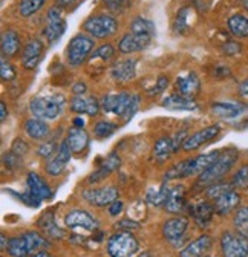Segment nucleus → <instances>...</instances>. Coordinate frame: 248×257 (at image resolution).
<instances>
[{
    "instance_id": "f257e3e1",
    "label": "nucleus",
    "mask_w": 248,
    "mask_h": 257,
    "mask_svg": "<svg viewBox=\"0 0 248 257\" xmlns=\"http://www.w3.org/2000/svg\"><path fill=\"white\" fill-rule=\"evenodd\" d=\"M219 156H221V150H213V152H208V153L198 155L195 158L184 159V161H181V163L175 164L172 169L167 170V173L164 175V179L170 181V179H181V178H189V176L201 175Z\"/></svg>"
},
{
    "instance_id": "f03ea898",
    "label": "nucleus",
    "mask_w": 248,
    "mask_h": 257,
    "mask_svg": "<svg viewBox=\"0 0 248 257\" xmlns=\"http://www.w3.org/2000/svg\"><path fill=\"white\" fill-rule=\"evenodd\" d=\"M239 158V152L236 149H227L221 152V156L214 161V163L199 175L196 185L199 187H210L213 184H218L224 179V176L233 169L236 161Z\"/></svg>"
},
{
    "instance_id": "7ed1b4c3",
    "label": "nucleus",
    "mask_w": 248,
    "mask_h": 257,
    "mask_svg": "<svg viewBox=\"0 0 248 257\" xmlns=\"http://www.w3.org/2000/svg\"><path fill=\"white\" fill-rule=\"evenodd\" d=\"M63 106H65V98L61 95L36 96L29 103V110L36 118L51 121L60 116Z\"/></svg>"
},
{
    "instance_id": "20e7f679",
    "label": "nucleus",
    "mask_w": 248,
    "mask_h": 257,
    "mask_svg": "<svg viewBox=\"0 0 248 257\" xmlns=\"http://www.w3.org/2000/svg\"><path fill=\"white\" fill-rule=\"evenodd\" d=\"M138 240L131 231H118L107 239L109 257H135L138 252Z\"/></svg>"
},
{
    "instance_id": "39448f33",
    "label": "nucleus",
    "mask_w": 248,
    "mask_h": 257,
    "mask_svg": "<svg viewBox=\"0 0 248 257\" xmlns=\"http://www.w3.org/2000/svg\"><path fill=\"white\" fill-rule=\"evenodd\" d=\"M83 29L92 39H109L118 31V23L113 16L98 14L89 17L83 23Z\"/></svg>"
},
{
    "instance_id": "423d86ee",
    "label": "nucleus",
    "mask_w": 248,
    "mask_h": 257,
    "mask_svg": "<svg viewBox=\"0 0 248 257\" xmlns=\"http://www.w3.org/2000/svg\"><path fill=\"white\" fill-rule=\"evenodd\" d=\"M95 46V42L89 34H77L72 37L66 48V58L71 66H81L87 60L92 49Z\"/></svg>"
},
{
    "instance_id": "0eeeda50",
    "label": "nucleus",
    "mask_w": 248,
    "mask_h": 257,
    "mask_svg": "<svg viewBox=\"0 0 248 257\" xmlns=\"http://www.w3.org/2000/svg\"><path fill=\"white\" fill-rule=\"evenodd\" d=\"M187 140V131H181V132H176L175 135L172 137H163L160 138L157 143L153 146V158L155 161H158V163H164L166 159H169L172 155H175L179 147L184 146V141Z\"/></svg>"
},
{
    "instance_id": "6e6552de",
    "label": "nucleus",
    "mask_w": 248,
    "mask_h": 257,
    "mask_svg": "<svg viewBox=\"0 0 248 257\" xmlns=\"http://www.w3.org/2000/svg\"><path fill=\"white\" fill-rule=\"evenodd\" d=\"M219 243L222 257H248V239L237 231H224Z\"/></svg>"
},
{
    "instance_id": "1a4fd4ad",
    "label": "nucleus",
    "mask_w": 248,
    "mask_h": 257,
    "mask_svg": "<svg viewBox=\"0 0 248 257\" xmlns=\"http://www.w3.org/2000/svg\"><path fill=\"white\" fill-rule=\"evenodd\" d=\"M65 31H66V22L63 19V14H61V8L58 5H55L48 11L46 28L43 31V34H45L48 43L52 45L65 34Z\"/></svg>"
},
{
    "instance_id": "9d476101",
    "label": "nucleus",
    "mask_w": 248,
    "mask_h": 257,
    "mask_svg": "<svg viewBox=\"0 0 248 257\" xmlns=\"http://www.w3.org/2000/svg\"><path fill=\"white\" fill-rule=\"evenodd\" d=\"M134 93L129 92H118V93H107L101 100V107L106 113H113L116 116H124L131 106Z\"/></svg>"
},
{
    "instance_id": "9b49d317",
    "label": "nucleus",
    "mask_w": 248,
    "mask_h": 257,
    "mask_svg": "<svg viewBox=\"0 0 248 257\" xmlns=\"http://www.w3.org/2000/svg\"><path fill=\"white\" fill-rule=\"evenodd\" d=\"M83 199L98 208L109 207L113 201L118 199V188L113 185H107L101 188H87L83 191Z\"/></svg>"
},
{
    "instance_id": "f8f14e48",
    "label": "nucleus",
    "mask_w": 248,
    "mask_h": 257,
    "mask_svg": "<svg viewBox=\"0 0 248 257\" xmlns=\"http://www.w3.org/2000/svg\"><path fill=\"white\" fill-rule=\"evenodd\" d=\"M219 134H221V125L219 124H213V125L204 127V128H201V131H198L196 134L187 137V140L184 141L182 150L184 152H195L199 147H202L204 144L213 141Z\"/></svg>"
},
{
    "instance_id": "ddd939ff",
    "label": "nucleus",
    "mask_w": 248,
    "mask_h": 257,
    "mask_svg": "<svg viewBox=\"0 0 248 257\" xmlns=\"http://www.w3.org/2000/svg\"><path fill=\"white\" fill-rule=\"evenodd\" d=\"M245 110H248V107L236 101H216L210 107V112L213 116L219 119H225V121H234L240 118L245 113Z\"/></svg>"
},
{
    "instance_id": "4468645a",
    "label": "nucleus",
    "mask_w": 248,
    "mask_h": 257,
    "mask_svg": "<svg viewBox=\"0 0 248 257\" xmlns=\"http://www.w3.org/2000/svg\"><path fill=\"white\" fill-rule=\"evenodd\" d=\"M189 228V219L184 216H178V217H172L167 219L163 223V237L173 243L178 245V242L184 237V234L187 233Z\"/></svg>"
},
{
    "instance_id": "2eb2a0df",
    "label": "nucleus",
    "mask_w": 248,
    "mask_h": 257,
    "mask_svg": "<svg viewBox=\"0 0 248 257\" xmlns=\"http://www.w3.org/2000/svg\"><path fill=\"white\" fill-rule=\"evenodd\" d=\"M65 225L68 228H83L87 231H95L98 228V220L86 210H72L65 216Z\"/></svg>"
},
{
    "instance_id": "dca6fc26",
    "label": "nucleus",
    "mask_w": 248,
    "mask_h": 257,
    "mask_svg": "<svg viewBox=\"0 0 248 257\" xmlns=\"http://www.w3.org/2000/svg\"><path fill=\"white\" fill-rule=\"evenodd\" d=\"M153 36H147V34H135V32H128L124 34L118 43V51L121 54H134L138 51L146 49L150 42H152Z\"/></svg>"
},
{
    "instance_id": "f3484780",
    "label": "nucleus",
    "mask_w": 248,
    "mask_h": 257,
    "mask_svg": "<svg viewBox=\"0 0 248 257\" xmlns=\"http://www.w3.org/2000/svg\"><path fill=\"white\" fill-rule=\"evenodd\" d=\"M74 152L71 150L68 141H63L60 146H58V152L55 153L54 158H51L46 164V173L51 175V176H58L65 172L66 169V164L69 163L71 159V155Z\"/></svg>"
},
{
    "instance_id": "a211bd4d",
    "label": "nucleus",
    "mask_w": 248,
    "mask_h": 257,
    "mask_svg": "<svg viewBox=\"0 0 248 257\" xmlns=\"http://www.w3.org/2000/svg\"><path fill=\"white\" fill-rule=\"evenodd\" d=\"M137 75V60L135 58H124L116 61L110 68L112 80L118 83H128L134 80Z\"/></svg>"
},
{
    "instance_id": "6ab92c4d",
    "label": "nucleus",
    "mask_w": 248,
    "mask_h": 257,
    "mask_svg": "<svg viewBox=\"0 0 248 257\" xmlns=\"http://www.w3.org/2000/svg\"><path fill=\"white\" fill-rule=\"evenodd\" d=\"M189 211L199 228H208V225L211 223V220L216 214L214 205L208 201H199V202L193 204L189 208Z\"/></svg>"
},
{
    "instance_id": "aec40b11",
    "label": "nucleus",
    "mask_w": 248,
    "mask_h": 257,
    "mask_svg": "<svg viewBox=\"0 0 248 257\" xmlns=\"http://www.w3.org/2000/svg\"><path fill=\"white\" fill-rule=\"evenodd\" d=\"M239 204H240V195L236 191V188L227 190L219 198H216L213 201V205H214V210L218 216L230 214L231 211H234L239 207Z\"/></svg>"
},
{
    "instance_id": "412c9836",
    "label": "nucleus",
    "mask_w": 248,
    "mask_h": 257,
    "mask_svg": "<svg viewBox=\"0 0 248 257\" xmlns=\"http://www.w3.org/2000/svg\"><path fill=\"white\" fill-rule=\"evenodd\" d=\"M100 107H101V103H98L95 96L74 95V98L71 100V110L78 115L95 116L100 112Z\"/></svg>"
},
{
    "instance_id": "4be33fe9",
    "label": "nucleus",
    "mask_w": 248,
    "mask_h": 257,
    "mask_svg": "<svg viewBox=\"0 0 248 257\" xmlns=\"http://www.w3.org/2000/svg\"><path fill=\"white\" fill-rule=\"evenodd\" d=\"M175 86L179 95L187 96V98H195L201 90V80L195 72H189L184 77H178Z\"/></svg>"
},
{
    "instance_id": "5701e85b",
    "label": "nucleus",
    "mask_w": 248,
    "mask_h": 257,
    "mask_svg": "<svg viewBox=\"0 0 248 257\" xmlns=\"http://www.w3.org/2000/svg\"><path fill=\"white\" fill-rule=\"evenodd\" d=\"M45 46L40 40H31L22 52V64L26 69H34L42 60Z\"/></svg>"
},
{
    "instance_id": "b1692460",
    "label": "nucleus",
    "mask_w": 248,
    "mask_h": 257,
    "mask_svg": "<svg viewBox=\"0 0 248 257\" xmlns=\"http://www.w3.org/2000/svg\"><path fill=\"white\" fill-rule=\"evenodd\" d=\"M119 164H121L119 156H118L116 153H109V155L104 158L103 163L98 166V169L89 176V179H87V181H89L90 184L101 182V181H103L106 176H109L112 172L118 170V169H119Z\"/></svg>"
},
{
    "instance_id": "393cba45",
    "label": "nucleus",
    "mask_w": 248,
    "mask_h": 257,
    "mask_svg": "<svg viewBox=\"0 0 248 257\" xmlns=\"http://www.w3.org/2000/svg\"><path fill=\"white\" fill-rule=\"evenodd\" d=\"M26 185H28V190L33 193L34 196H37L40 201H43V199L46 201V199H51L54 196V193H52L51 187L48 185V182L34 172L28 173Z\"/></svg>"
},
{
    "instance_id": "a878e982",
    "label": "nucleus",
    "mask_w": 248,
    "mask_h": 257,
    "mask_svg": "<svg viewBox=\"0 0 248 257\" xmlns=\"http://www.w3.org/2000/svg\"><path fill=\"white\" fill-rule=\"evenodd\" d=\"M185 188L182 185H175L172 188H169V195L164 204V210L172 213V214H178L182 213L185 208Z\"/></svg>"
},
{
    "instance_id": "bb28decb",
    "label": "nucleus",
    "mask_w": 248,
    "mask_h": 257,
    "mask_svg": "<svg viewBox=\"0 0 248 257\" xmlns=\"http://www.w3.org/2000/svg\"><path fill=\"white\" fill-rule=\"evenodd\" d=\"M213 245V239L208 234H202L187 246H184L179 251V257H202Z\"/></svg>"
},
{
    "instance_id": "cd10ccee",
    "label": "nucleus",
    "mask_w": 248,
    "mask_h": 257,
    "mask_svg": "<svg viewBox=\"0 0 248 257\" xmlns=\"http://www.w3.org/2000/svg\"><path fill=\"white\" fill-rule=\"evenodd\" d=\"M66 141H68V144L74 153H83L89 146V134L84 131V127L72 125L68 131Z\"/></svg>"
},
{
    "instance_id": "c85d7f7f",
    "label": "nucleus",
    "mask_w": 248,
    "mask_h": 257,
    "mask_svg": "<svg viewBox=\"0 0 248 257\" xmlns=\"http://www.w3.org/2000/svg\"><path fill=\"white\" fill-rule=\"evenodd\" d=\"M163 106L169 110H196L198 104L193 98H187V96H182L179 93L169 95L163 100Z\"/></svg>"
},
{
    "instance_id": "c756f323",
    "label": "nucleus",
    "mask_w": 248,
    "mask_h": 257,
    "mask_svg": "<svg viewBox=\"0 0 248 257\" xmlns=\"http://www.w3.org/2000/svg\"><path fill=\"white\" fill-rule=\"evenodd\" d=\"M37 227L51 239H63L65 237V230H61L58 227L54 219V214L51 211L40 216V219L37 220Z\"/></svg>"
},
{
    "instance_id": "7c9ffc66",
    "label": "nucleus",
    "mask_w": 248,
    "mask_h": 257,
    "mask_svg": "<svg viewBox=\"0 0 248 257\" xmlns=\"http://www.w3.org/2000/svg\"><path fill=\"white\" fill-rule=\"evenodd\" d=\"M25 132L31 140H45L49 135V125L45 122V119L40 118H29L25 122Z\"/></svg>"
},
{
    "instance_id": "2f4dec72",
    "label": "nucleus",
    "mask_w": 248,
    "mask_h": 257,
    "mask_svg": "<svg viewBox=\"0 0 248 257\" xmlns=\"http://www.w3.org/2000/svg\"><path fill=\"white\" fill-rule=\"evenodd\" d=\"M227 28L231 36L237 39H246L248 37V17L243 14H233L227 20Z\"/></svg>"
},
{
    "instance_id": "473e14b6",
    "label": "nucleus",
    "mask_w": 248,
    "mask_h": 257,
    "mask_svg": "<svg viewBox=\"0 0 248 257\" xmlns=\"http://www.w3.org/2000/svg\"><path fill=\"white\" fill-rule=\"evenodd\" d=\"M20 37L16 31L8 29L2 36V52L7 57H16L20 51Z\"/></svg>"
},
{
    "instance_id": "72a5a7b5",
    "label": "nucleus",
    "mask_w": 248,
    "mask_h": 257,
    "mask_svg": "<svg viewBox=\"0 0 248 257\" xmlns=\"http://www.w3.org/2000/svg\"><path fill=\"white\" fill-rule=\"evenodd\" d=\"M167 195H169V187L166 184H163L160 188H149L146 193V202H149L153 207H164Z\"/></svg>"
},
{
    "instance_id": "f704fd0d",
    "label": "nucleus",
    "mask_w": 248,
    "mask_h": 257,
    "mask_svg": "<svg viewBox=\"0 0 248 257\" xmlns=\"http://www.w3.org/2000/svg\"><path fill=\"white\" fill-rule=\"evenodd\" d=\"M7 252L11 257H31L28 243L25 236H19V237H11L10 243H8V249Z\"/></svg>"
},
{
    "instance_id": "c9c22d12",
    "label": "nucleus",
    "mask_w": 248,
    "mask_h": 257,
    "mask_svg": "<svg viewBox=\"0 0 248 257\" xmlns=\"http://www.w3.org/2000/svg\"><path fill=\"white\" fill-rule=\"evenodd\" d=\"M23 236L26 239V243H28V248H29L31 254H34V252H37L40 249H46L49 246L48 239H45V236H42L37 231H26Z\"/></svg>"
},
{
    "instance_id": "e433bc0d",
    "label": "nucleus",
    "mask_w": 248,
    "mask_h": 257,
    "mask_svg": "<svg viewBox=\"0 0 248 257\" xmlns=\"http://www.w3.org/2000/svg\"><path fill=\"white\" fill-rule=\"evenodd\" d=\"M190 8H182L175 20H173V31L176 32V34H184V32H187L189 28H190Z\"/></svg>"
},
{
    "instance_id": "4c0bfd02",
    "label": "nucleus",
    "mask_w": 248,
    "mask_h": 257,
    "mask_svg": "<svg viewBox=\"0 0 248 257\" xmlns=\"http://www.w3.org/2000/svg\"><path fill=\"white\" fill-rule=\"evenodd\" d=\"M234 230L248 239V207H240L233 217Z\"/></svg>"
},
{
    "instance_id": "58836bf2",
    "label": "nucleus",
    "mask_w": 248,
    "mask_h": 257,
    "mask_svg": "<svg viewBox=\"0 0 248 257\" xmlns=\"http://www.w3.org/2000/svg\"><path fill=\"white\" fill-rule=\"evenodd\" d=\"M131 32H135V34H147V36H153L155 34V23L149 19L144 17H137L134 19L132 25H131Z\"/></svg>"
},
{
    "instance_id": "ea45409f",
    "label": "nucleus",
    "mask_w": 248,
    "mask_h": 257,
    "mask_svg": "<svg viewBox=\"0 0 248 257\" xmlns=\"http://www.w3.org/2000/svg\"><path fill=\"white\" fill-rule=\"evenodd\" d=\"M118 125L112 121H98L95 125H94V137L97 140H104V138H109L110 135H113L116 132Z\"/></svg>"
},
{
    "instance_id": "a19ab883",
    "label": "nucleus",
    "mask_w": 248,
    "mask_h": 257,
    "mask_svg": "<svg viewBox=\"0 0 248 257\" xmlns=\"http://www.w3.org/2000/svg\"><path fill=\"white\" fill-rule=\"evenodd\" d=\"M46 4V0H22L20 2V7H19V11H20V16L28 19L31 16H34L37 11L42 10V7Z\"/></svg>"
},
{
    "instance_id": "79ce46f5",
    "label": "nucleus",
    "mask_w": 248,
    "mask_h": 257,
    "mask_svg": "<svg viewBox=\"0 0 248 257\" xmlns=\"http://www.w3.org/2000/svg\"><path fill=\"white\" fill-rule=\"evenodd\" d=\"M231 185L236 190H248V163L242 164L231 178Z\"/></svg>"
},
{
    "instance_id": "37998d69",
    "label": "nucleus",
    "mask_w": 248,
    "mask_h": 257,
    "mask_svg": "<svg viewBox=\"0 0 248 257\" xmlns=\"http://www.w3.org/2000/svg\"><path fill=\"white\" fill-rule=\"evenodd\" d=\"M230 188H234L233 185H231V182H218V184H213V185H210V187H207L205 188V196L208 198V199H211V201H214L216 198H219L222 193H225L227 190H230Z\"/></svg>"
},
{
    "instance_id": "c03bdc74",
    "label": "nucleus",
    "mask_w": 248,
    "mask_h": 257,
    "mask_svg": "<svg viewBox=\"0 0 248 257\" xmlns=\"http://www.w3.org/2000/svg\"><path fill=\"white\" fill-rule=\"evenodd\" d=\"M115 55V49H113V46L110 45V43H104V45H101L94 54H92V61H95V60H100V61H103V63H107L112 57Z\"/></svg>"
},
{
    "instance_id": "a18cd8bd",
    "label": "nucleus",
    "mask_w": 248,
    "mask_h": 257,
    "mask_svg": "<svg viewBox=\"0 0 248 257\" xmlns=\"http://www.w3.org/2000/svg\"><path fill=\"white\" fill-rule=\"evenodd\" d=\"M57 152H58V149H57V143H55V141H45V143L40 144V147L37 149L39 156H42V158H45V159L54 158Z\"/></svg>"
},
{
    "instance_id": "49530a36",
    "label": "nucleus",
    "mask_w": 248,
    "mask_h": 257,
    "mask_svg": "<svg viewBox=\"0 0 248 257\" xmlns=\"http://www.w3.org/2000/svg\"><path fill=\"white\" fill-rule=\"evenodd\" d=\"M0 77L4 81H13L17 77L16 68L7 60H2V64H0Z\"/></svg>"
},
{
    "instance_id": "de8ad7c7",
    "label": "nucleus",
    "mask_w": 248,
    "mask_h": 257,
    "mask_svg": "<svg viewBox=\"0 0 248 257\" xmlns=\"http://www.w3.org/2000/svg\"><path fill=\"white\" fill-rule=\"evenodd\" d=\"M106 8L112 13H121L129 7L131 0H103Z\"/></svg>"
},
{
    "instance_id": "09e8293b",
    "label": "nucleus",
    "mask_w": 248,
    "mask_h": 257,
    "mask_svg": "<svg viewBox=\"0 0 248 257\" xmlns=\"http://www.w3.org/2000/svg\"><path fill=\"white\" fill-rule=\"evenodd\" d=\"M23 204H26L28 207H34V208H37L39 205H40V199L37 198V196H34L33 193H31L29 190H26L25 193H19V195H16Z\"/></svg>"
},
{
    "instance_id": "8fccbe9b",
    "label": "nucleus",
    "mask_w": 248,
    "mask_h": 257,
    "mask_svg": "<svg viewBox=\"0 0 248 257\" xmlns=\"http://www.w3.org/2000/svg\"><path fill=\"white\" fill-rule=\"evenodd\" d=\"M20 156H17L16 153H13L11 150L7 152L4 155V166L8 169V170H14V169H19L20 167Z\"/></svg>"
},
{
    "instance_id": "3c124183",
    "label": "nucleus",
    "mask_w": 248,
    "mask_h": 257,
    "mask_svg": "<svg viewBox=\"0 0 248 257\" xmlns=\"http://www.w3.org/2000/svg\"><path fill=\"white\" fill-rule=\"evenodd\" d=\"M28 150H29V146H28V143H26V141H23L22 138H16V140L13 141L11 152H13V153H16L17 156L23 158V156L28 153Z\"/></svg>"
},
{
    "instance_id": "603ef678",
    "label": "nucleus",
    "mask_w": 248,
    "mask_h": 257,
    "mask_svg": "<svg viewBox=\"0 0 248 257\" xmlns=\"http://www.w3.org/2000/svg\"><path fill=\"white\" fill-rule=\"evenodd\" d=\"M167 86H169V78L163 75V77H160V78L157 80V83H155V86H153L152 89L147 90V93H149V95H158V93L164 92Z\"/></svg>"
},
{
    "instance_id": "864d4df0",
    "label": "nucleus",
    "mask_w": 248,
    "mask_h": 257,
    "mask_svg": "<svg viewBox=\"0 0 248 257\" xmlns=\"http://www.w3.org/2000/svg\"><path fill=\"white\" fill-rule=\"evenodd\" d=\"M116 228L122 231H135L140 228V223L132 219H121L119 222H116Z\"/></svg>"
},
{
    "instance_id": "5fc2aeb1",
    "label": "nucleus",
    "mask_w": 248,
    "mask_h": 257,
    "mask_svg": "<svg viewBox=\"0 0 248 257\" xmlns=\"http://www.w3.org/2000/svg\"><path fill=\"white\" fill-rule=\"evenodd\" d=\"M138 109H140V96L134 93L132 101H131V106H129V109H128V112H126V115L122 116V119H124V121H129V119L137 113Z\"/></svg>"
},
{
    "instance_id": "6e6d98bb",
    "label": "nucleus",
    "mask_w": 248,
    "mask_h": 257,
    "mask_svg": "<svg viewBox=\"0 0 248 257\" xmlns=\"http://www.w3.org/2000/svg\"><path fill=\"white\" fill-rule=\"evenodd\" d=\"M240 51H242V46L239 43H236V42H227L224 45V52L227 55H237Z\"/></svg>"
},
{
    "instance_id": "4d7b16f0",
    "label": "nucleus",
    "mask_w": 248,
    "mask_h": 257,
    "mask_svg": "<svg viewBox=\"0 0 248 257\" xmlns=\"http://www.w3.org/2000/svg\"><path fill=\"white\" fill-rule=\"evenodd\" d=\"M109 214L110 216H118L121 211H122V208H124V204H122V201H119V199H116V201H113L109 207Z\"/></svg>"
},
{
    "instance_id": "13d9d810",
    "label": "nucleus",
    "mask_w": 248,
    "mask_h": 257,
    "mask_svg": "<svg viewBox=\"0 0 248 257\" xmlns=\"http://www.w3.org/2000/svg\"><path fill=\"white\" fill-rule=\"evenodd\" d=\"M86 90H87V87H86V84H84L83 81H77V83L72 86V93H74V95H84Z\"/></svg>"
},
{
    "instance_id": "bf43d9fd",
    "label": "nucleus",
    "mask_w": 248,
    "mask_h": 257,
    "mask_svg": "<svg viewBox=\"0 0 248 257\" xmlns=\"http://www.w3.org/2000/svg\"><path fill=\"white\" fill-rule=\"evenodd\" d=\"M8 118V109H7V103L5 101H2L0 103V121H5Z\"/></svg>"
},
{
    "instance_id": "052dcab7",
    "label": "nucleus",
    "mask_w": 248,
    "mask_h": 257,
    "mask_svg": "<svg viewBox=\"0 0 248 257\" xmlns=\"http://www.w3.org/2000/svg\"><path fill=\"white\" fill-rule=\"evenodd\" d=\"M239 93H240L242 96H248V78L243 80V81L239 84Z\"/></svg>"
},
{
    "instance_id": "680f3d73",
    "label": "nucleus",
    "mask_w": 248,
    "mask_h": 257,
    "mask_svg": "<svg viewBox=\"0 0 248 257\" xmlns=\"http://www.w3.org/2000/svg\"><path fill=\"white\" fill-rule=\"evenodd\" d=\"M75 4V0H58V7L60 8H68Z\"/></svg>"
},
{
    "instance_id": "e2e57ef3",
    "label": "nucleus",
    "mask_w": 248,
    "mask_h": 257,
    "mask_svg": "<svg viewBox=\"0 0 248 257\" xmlns=\"http://www.w3.org/2000/svg\"><path fill=\"white\" fill-rule=\"evenodd\" d=\"M0 242H2V252H7V249H8V243H10V239H7V236H5V234H2V236H0Z\"/></svg>"
},
{
    "instance_id": "0e129e2a",
    "label": "nucleus",
    "mask_w": 248,
    "mask_h": 257,
    "mask_svg": "<svg viewBox=\"0 0 248 257\" xmlns=\"http://www.w3.org/2000/svg\"><path fill=\"white\" fill-rule=\"evenodd\" d=\"M31 257H51V254L46 251V249H40L34 254H31Z\"/></svg>"
},
{
    "instance_id": "69168bd1",
    "label": "nucleus",
    "mask_w": 248,
    "mask_h": 257,
    "mask_svg": "<svg viewBox=\"0 0 248 257\" xmlns=\"http://www.w3.org/2000/svg\"><path fill=\"white\" fill-rule=\"evenodd\" d=\"M74 125L75 127H84V119L81 118V116H77V118H74Z\"/></svg>"
},
{
    "instance_id": "338daca9",
    "label": "nucleus",
    "mask_w": 248,
    "mask_h": 257,
    "mask_svg": "<svg viewBox=\"0 0 248 257\" xmlns=\"http://www.w3.org/2000/svg\"><path fill=\"white\" fill-rule=\"evenodd\" d=\"M137 257H150V252H149V251H143V252H140Z\"/></svg>"
},
{
    "instance_id": "774afa93",
    "label": "nucleus",
    "mask_w": 248,
    "mask_h": 257,
    "mask_svg": "<svg viewBox=\"0 0 248 257\" xmlns=\"http://www.w3.org/2000/svg\"><path fill=\"white\" fill-rule=\"evenodd\" d=\"M243 8H245V11L248 13V0H243Z\"/></svg>"
}]
</instances>
